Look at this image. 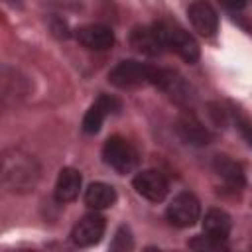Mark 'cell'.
<instances>
[{
    "mask_svg": "<svg viewBox=\"0 0 252 252\" xmlns=\"http://www.w3.org/2000/svg\"><path fill=\"white\" fill-rule=\"evenodd\" d=\"M0 177L6 191L28 193L39 181V165L32 154L20 148H8L2 152Z\"/></svg>",
    "mask_w": 252,
    "mask_h": 252,
    "instance_id": "cell-1",
    "label": "cell"
},
{
    "mask_svg": "<svg viewBox=\"0 0 252 252\" xmlns=\"http://www.w3.org/2000/svg\"><path fill=\"white\" fill-rule=\"evenodd\" d=\"M152 28L156 30L158 39L163 49L173 51L187 63H195L199 59V43L181 26H177L175 22H169V20H159Z\"/></svg>",
    "mask_w": 252,
    "mask_h": 252,
    "instance_id": "cell-2",
    "label": "cell"
},
{
    "mask_svg": "<svg viewBox=\"0 0 252 252\" xmlns=\"http://www.w3.org/2000/svg\"><path fill=\"white\" fill-rule=\"evenodd\" d=\"M154 87L161 89L163 93H167L171 98H175L177 102H183L189 98V87L185 85L183 77H179L175 71L171 69H161L156 67V75H154Z\"/></svg>",
    "mask_w": 252,
    "mask_h": 252,
    "instance_id": "cell-12",
    "label": "cell"
},
{
    "mask_svg": "<svg viewBox=\"0 0 252 252\" xmlns=\"http://www.w3.org/2000/svg\"><path fill=\"white\" fill-rule=\"evenodd\" d=\"M104 228H106L104 219L96 213H89L75 222V226L71 230V240L81 248L94 246L96 242H100Z\"/></svg>",
    "mask_w": 252,
    "mask_h": 252,
    "instance_id": "cell-7",
    "label": "cell"
},
{
    "mask_svg": "<svg viewBox=\"0 0 252 252\" xmlns=\"http://www.w3.org/2000/svg\"><path fill=\"white\" fill-rule=\"evenodd\" d=\"M189 248L193 252H228L226 240H217V238H211L207 234L193 236L189 240Z\"/></svg>",
    "mask_w": 252,
    "mask_h": 252,
    "instance_id": "cell-18",
    "label": "cell"
},
{
    "mask_svg": "<svg viewBox=\"0 0 252 252\" xmlns=\"http://www.w3.org/2000/svg\"><path fill=\"white\" fill-rule=\"evenodd\" d=\"M187 16L195 32H199L205 37H211L219 30V16L215 8L209 2H193L187 8Z\"/></svg>",
    "mask_w": 252,
    "mask_h": 252,
    "instance_id": "cell-10",
    "label": "cell"
},
{
    "mask_svg": "<svg viewBox=\"0 0 252 252\" xmlns=\"http://www.w3.org/2000/svg\"><path fill=\"white\" fill-rule=\"evenodd\" d=\"M102 159L118 173H130L138 165L136 148L122 136H110L102 146Z\"/></svg>",
    "mask_w": 252,
    "mask_h": 252,
    "instance_id": "cell-4",
    "label": "cell"
},
{
    "mask_svg": "<svg viewBox=\"0 0 252 252\" xmlns=\"http://www.w3.org/2000/svg\"><path fill=\"white\" fill-rule=\"evenodd\" d=\"M81 173L75 167H63L57 175L55 183V199L61 203H69L77 199L79 189H81Z\"/></svg>",
    "mask_w": 252,
    "mask_h": 252,
    "instance_id": "cell-14",
    "label": "cell"
},
{
    "mask_svg": "<svg viewBox=\"0 0 252 252\" xmlns=\"http://www.w3.org/2000/svg\"><path fill=\"white\" fill-rule=\"evenodd\" d=\"M230 217L222 209H209L203 219V232L217 240H226L230 234Z\"/></svg>",
    "mask_w": 252,
    "mask_h": 252,
    "instance_id": "cell-15",
    "label": "cell"
},
{
    "mask_svg": "<svg viewBox=\"0 0 252 252\" xmlns=\"http://www.w3.org/2000/svg\"><path fill=\"white\" fill-rule=\"evenodd\" d=\"M120 110V100L116 96H110V94H100L93 104L91 108L87 110L85 118H83V132L87 134H96L104 122V118L112 112H118Z\"/></svg>",
    "mask_w": 252,
    "mask_h": 252,
    "instance_id": "cell-8",
    "label": "cell"
},
{
    "mask_svg": "<svg viewBox=\"0 0 252 252\" xmlns=\"http://www.w3.org/2000/svg\"><path fill=\"white\" fill-rule=\"evenodd\" d=\"M130 43L136 51L144 53V55H159L163 51L156 30L150 26H142V28H134L132 35H130Z\"/></svg>",
    "mask_w": 252,
    "mask_h": 252,
    "instance_id": "cell-16",
    "label": "cell"
},
{
    "mask_svg": "<svg viewBox=\"0 0 252 252\" xmlns=\"http://www.w3.org/2000/svg\"><path fill=\"white\" fill-rule=\"evenodd\" d=\"M144 252H161V250H159V248H156V246H148Z\"/></svg>",
    "mask_w": 252,
    "mask_h": 252,
    "instance_id": "cell-21",
    "label": "cell"
},
{
    "mask_svg": "<svg viewBox=\"0 0 252 252\" xmlns=\"http://www.w3.org/2000/svg\"><path fill=\"white\" fill-rule=\"evenodd\" d=\"M77 41L87 47V49H94V51H104L108 47L114 45V33L108 26L104 24H87L81 26L75 33Z\"/></svg>",
    "mask_w": 252,
    "mask_h": 252,
    "instance_id": "cell-9",
    "label": "cell"
},
{
    "mask_svg": "<svg viewBox=\"0 0 252 252\" xmlns=\"http://www.w3.org/2000/svg\"><path fill=\"white\" fill-rule=\"evenodd\" d=\"M213 169L215 173L230 187L234 189H242L244 183H246V177H244V171L240 167V163H236L234 159H230L228 156H215L213 158Z\"/></svg>",
    "mask_w": 252,
    "mask_h": 252,
    "instance_id": "cell-13",
    "label": "cell"
},
{
    "mask_svg": "<svg viewBox=\"0 0 252 252\" xmlns=\"http://www.w3.org/2000/svg\"><path fill=\"white\" fill-rule=\"evenodd\" d=\"M165 215H167V220L171 224H175L179 228H187V226H193L199 220L201 205H199V201L193 193H179L167 205Z\"/></svg>",
    "mask_w": 252,
    "mask_h": 252,
    "instance_id": "cell-5",
    "label": "cell"
},
{
    "mask_svg": "<svg viewBox=\"0 0 252 252\" xmlns=\"http://www.w3.org/2000/svg\"><path fill=\"white\" fill-rule=\"evenodd\" d=\"M132 185L136 189L138 195H142L144 199L152 201V203H159L165 199L167 191H169V183L165 179L163 173H159L158 169H146L140 171L134 179Z\"/></svg>",
    "mask_w": 252,
    "mask_h": 252,
    "instance_id": "cell-6",
    "label": "cell"
},
{
    "mask_svg": "<svg viewBox=\"0 0 252 252\" xmlns=\"http://www.w3.org/2000/svg\"><path fill=\"white\" fill-rule=\"evenodd\" d=\"M134 246V238L128 226H120L118 232L114 234V240L110 244V252H130Z\"/></svg>",
    "mask_w": 252,
    "mask_h": 252,
    "instance_id": "cell-19",
    "label": "cell"
},
{
    "mask_svg": "<svg viewBox=\"0 0 252 252\" xmlns=\"http://www.w3.org/2000/svg\"><path fill=\"white\" fill-rule=\"evenodd\" d=\"M116 201V191L112 185L108 183H91L85 191V203L91 207V209H106V207H112Z\"/></svg>",
    "mask_w": 252,
    "mask_h": 252,
    "instance_id": "cell-17",
    "label": "cell"
},
{
    "mask_svg": "<svg viewBox=\"0 0 252 252\" xmlns=\"http://www.w3.org/2000/svg\"><path fill=\"white\" fill-rule=\"evenodd\" d=\"M177 134L191 146H207L211 142V132L201 124V120L191 114V112H183L179 114L177 122H175Z\"/></svg>",
    "mask_w": 252,
    "mask_h": 252,
    "instance_id": "cell-11",
    "label": "cell"
},
{
    "mask_svg": "<svg viewBox=\"0 0 252 252\" xmlns=\"http://www.w3.org/2000/svg\"><path fill=\"white\" fill-rule=\"evenodd\" d=\"M154 75H156V67L134 61V59H126L110 69L108 83L118 89H134L142 85H152Z\"/></svg>",
    "mask_w": 252,
    "mask_h": 252,
    "instance_id": "cell-3",
    "label": "cell"
},
{
    "mask_svg": "<svg viewBox=\"0 0 252 252\" xmlns=\"http://www.w3.org/2000/svg\"><path fill=\"white\" fill-rule=\"evenodd\" d=\"M238 128H240V134L244 136V140L248 142V146L252 148V124H248L244 120H238Z\"/></svg>",
    "mask_w": 252,
    "mask_h": 252,
    "instance_id": "cell-20",
    "label": "cell"
}]
</instances>
